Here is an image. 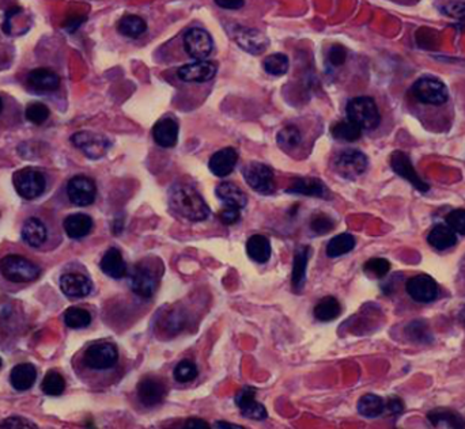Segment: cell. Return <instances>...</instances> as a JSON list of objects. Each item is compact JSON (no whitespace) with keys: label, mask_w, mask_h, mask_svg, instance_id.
<instances>
[{"label":"cell","mask_w":465,"mask_h":429,"mask_svg":"<svg viewBox=\"0 0 465 429\" xmlns=\"http://www.w3.org/2000/svg\"><path fill=\"white\" fill-rule=\"evenodd\" d=\"M355 248V238L351 234H339L333 237L326 245V256L330 258L340 257L350 253Z\"/></svg>","instance_id":"cell-33"},{"label":"cell","mask_w":465,"mask_h":429,"mask_svg":"<svg viewBox=\"0 0 465 429\" xmlns=\"http://www.w3.org/2000/svg\"><path fill=\"white\" fill-rule=\"evenodd\" d=\"M406 335L411 341L420 343H430L434 337L428 329V326L426 325V322L423 321H413L411 323L407 325L406 328Z\"/></svg>","instance_id":"cell-41"},{"label":"cell","mask_w":465,"mask_h":429,"mask_svg":"<svg viewBox=\"0 0 465 429\" xmlns=\"http://www.w3.org/2000/svg\"><path fill=\"white\" fill-rule=\"evenodd\" d=\"M71 141L90 159L102 158L110 147V141L103 134H98L89 130L74 133L71 136Z\"/></svg>","instance_id":"cell-10"},{"label":"cell","mask_w":465,"mask_h":429,"mask_svg":"<svg viewBox=\"0 0 465 429\" xmlns=\"http://www.w3.org/2000/svg\"><path fill=\"white\" fill-rule=\"evenodd\" d=\"M427 419L430 424L437 428H465L464 417L451 409H434L427 413Z\"/></svg>","instance_id":"cell-26"},{"label":"cell","mask_w":465,"mask_h":429,"mask_svg":"<svg viewBox=\"0 0 465 429\" xmlns=\"http://www.w3.org/2000/svg\"><path fill=\"white\" fill-rule=\"evenodd\" d=\"M99 266L102 272L112 279H123L127 276V263L120 250L116 248H110L103 255Z\"/></svg>","instance_id":"cell-27"},{"label":"cell","mask_w":465,"mask_h":429,"mask_svg":"<svg viewBox=\"0 0 465 429\" xmlns=\"http://www.w3.org/2000/svg\"><path fill=\"white\" fill-rule=\"evenodd\" d=\"M358 412L364 417L375 419L385 412V402L375 394H366L358 401Z\"/></svg>","instance_id":"cell-35"},{"label":"cell","mask_w":465,"mask_h":429,"mask_svg":"<svg viewBox=\"0 0 465 429\" xmlns=\"http://www.w3.org/2000/svg\"><path fill=\"white\" fill-rule=\"evenodd\" d=\"M390 270V262L385 258H372L365 262L364 272L375 279L385 277Z\"/></svg>","instance_id":"cell-45"},{"label":"cell","mask_w":465,"mask_h":429,"mask_svg":"<svg viewBox=\"0 0 465 429\" xmlns=\"http://www.w3.org/2000/svg\"><path fill=\"white\" fill-rule=\"evenodd\" d=\"M64 388H66V381H64L63 375L59 374V372L55 371V370L48 371L47 375H46L44 379H43L41 390H43L47 395H50V397H59V395L63 394Z\"/></svg>","instance_id":"cell-40"},{"label":"cell","mask_w":465,"mask_h":429,"mask_svg":"<svg viewBox=\"0 0 465 429\" xmlns=\"http://www.w3.org/2000/svg\"><path fill=\"white\" fill-rule=\"evenodd\" d=\"M64 323L71 329H83L92 323V314L82 307H70L64 312Z\"/></svg>","instance_id":"cell-37"},{"label":"cell","mask_w":465,"mask_h":429,"mask_svg":"<svg viewBox=\"0 0 465 429\" xmlns=\"http://www.w3.org/2000/svg\"><path fill=\"white\" fill-rule=\"evenodd\" d=\"M117 30L121 36H126L128 39H138L147 30V23L138 15H126L119 21Z\"/></svg>","instance_id":"cell-34"},{"label":"cell","mask_w":465,"mask_h":429,"mask_svg":"<svg viewBox=\"0 0 465 429\" xmlns=\"http://www.w3.org/2000/svg\"><path fill=\"white\" fill-rule=\"evenodd\" d=\"M169 206L175 214L190 221H203L210 216V208L200 193L186 183L170 188Z\"/></svg>","instance_id":"cell-1"},{"label":"cell","mask_w":465,"mask_h":429,"mask_svg":"<svg viewBox=\"0 0 465 429\" xmlns=\"http://www.w3.org/2000/svg\"><path fill=\"white\" fill-rule=\"evenodd\" d=\"M446 224L460 235H465V210H455L446 216Z\"/></svg>","instance_id":"cell-47"},{"label":"cell","mask_w":465,"mask_h":429,"mask_svg":"<svg viewBox=\"0 0 465 429\" xmlns=\"http://www.w3.org/2000/svg\"><path fill=\"white\" fill-rule=\"evenodd\" d=\"M186 428L189 429H208V424L204 420L200 419H189L186 421Z\"/></svg>","instance_id":"cell-54"},{"label":"cell","mask_w":465,"mask_h":429,"mask_svg":"<svg viewBox=\"0 0 465 429\" xmlns=\"http://www.w3.org/2000/svg\"><path fill=\"white\" fill-rule=\"evenodd\" d=\"M26 85L36 94H49L60 87V77L49 68H36L28 74Z\"/></svg>","instance_id":"cell-19"},{"label":"cell","mask_w":465,"mask_h":429,"mask_svg":"<svg viewBox=\"0 0 465 429\" xmlns=\"http://www.w3.org/2000/svg\"><path fill=\"white\" fill-rule=\"evenodd\" d=\"M0 272L6 280L17 284H26L40 277L41 269L28 258L10 255L0 261Z\"/></svg>","instance_id":"cell-2"},{"label":"cell","mask_w":465,"mask_h":429,"mask_svg":"<svg viewBox=\"0 0 465 429\" xmlns=\"http://www.w3.org/2000/svg\"><path fill=\"white\" fill-rule=\"evenodd\" d=\"M154 141L164 148H172L179 140V124L173 119H162L152 128Z\"/></svg>","instance_id":"cell-22"},{"label":"cell","mask_w":465,"mask_h":429,"mask_svg":"<svg viewBox=\"0 0 465 429\" xmlns=\"http://www.w3.org/2000/svg\"><path fill=\"white\" fill-rule=\"evenodd\" d=\"M235 405L239 408L241 415L250 420L267 419V409L256 401V390L252 387H244L234 397Z\"/></svg>","instance_id":"cell-17"},{"label":"cell","mask_w":465,"mask_h":429,"mask_svg":"<svg viewBox=\"0 0 465 429\" xmlns=\"http://www.w3.org/2000/svg\"><path fill=\"white\" fill-rule=\"evenodd\" d=\"M427 242L433 249L444 252L456 246L457 235L448 224H435L428 232Z\"/></svg>","instance_id":"cell-23"},{"label":"cell","mask_w":465,"mask_h":429,"mask_svg":"<svg viewBox=\"0 0 465 429\" xmlns=\"http://www.w3.org/2000/svg\"><path fill=\"white\" fill-rule=\"evenodd\" d=\"M333 166L340 177L346 179H355L366 172L369 166V161H368V157L359 150L348 148V150L342 151L336 157Z\"/></svg>","instance_id":"cell-6"},{"label":"cell","mask_w":465,"mask_h":429,"mask_svg":"<svg viewBox=\"0 0 465 429\" xmlns=\"http://www.w3.org/2000/svg\"><path fill=\"white\" fill-rule=\"evenodd\" d=\"M390 168L392 170L400 175L402 178L407 179L419 192L426 193L428 192L430 186L419 177L418 172L414 169L410 157L403 151H395L390 157Z\"/></svg>","instance_id":"cell-15"},{"label":"cell","mask_w":465,"mask_h":429,"mask_svg":"<svg viewBox=\"0 0 465 429\" xmlns=\"http://www.w3.org/2000/svg\"><path fill=\"white\" fill-rule=\"evenodd\" d=\"M168 394L165 383L157 378H144L138 385L139 401L146 408H154L164 402Z\"/></svg>","instance_id":"cell-20"},{"label":"cell","mask_w":465,"mask_h":429,"mask_svg":"<svg viewBox=\"0 0 465 429\" xmlns=\"http://www.w3.org/2000/svg\"><path fill=\"white\" fill-rule=\"evenodd\" d=\"M199 375V371H197V367L193 361L190 360H183L180 361L175 371H173V377L177 382L180 383H188V382H192L193 379H196Z\"/></svg>","instance_id":"cell-43"},{"label":"cell","mask_w":465,"mask_h":429,"mask_svg":"<svg viewBox=\"0 0 465 429\" xmlns=\"http://www.w3.org/2000/svg\"><path fill=\"white\" fill-rule=\"evenodd\" d=\"M242 175L246 183L261 194H271L275 190L274 172L270 166L260 162H249L244 166Z\"/></svg>","instance_id":"cell-7"},{"label":"cell","mask_w":465,"mask_h":429,"mask_svg":"<svg viewBox=\"0 0 465 429\" xmlns=\"http://www.w3.org/2000/svg\"><path fill=\"white\" fill-rule=\"evenodd\" d=\"M277 140H278V143H279V146L283 150L290 151V150L297 148L301 144L302 134H301L299 129L297 128V127L287 126V127H284L278 133Z\"/></svg>","instance_id":"cell-42"},{"label":"cell","mask_w":465,"mask_h":429,"mask_svg":"<svg viewBox=\"0 0 465 429\" xmlns=\"http://www.w3.org/2000/svg\"><path fill=\"white\" fill-rule=\"evenodd\" d=\"M413 97L423 105L441 106L449 99V91L445 83L435 77H422L411 88Z\"/></svg>","instance_id":"cell-4"},{"label":"cell","mask_w":465,"mask_h":429,"mask_svg":"<svg viewBox=\"0 0 465 429\" xmlns=\"http://www.w3.org/2000/svg\"><path fill=\"white\" fill-rule=\"evenodd\" d=\"M12 181L17 193L25 200H34L40 197L47 188L46 175L33 168H26L15 172Z\"/></svg>","instance_id":"cell-5"},{"label":"cell","mask_w":465,"mask_h":429,"mask_svg":"<svg viewBox=\"0 0 465 429\" xmlns=\"http://www.w3.org/2000/svg\"><path fill=\"white\" fill-rule=\"evenodd\" d=\"M407 294L413 301L418 303H430L438 297V286L428 275H418L411 277L406 284Z\"/></svg>","instance_id":"cell-16"},{"label":"cell","mask_w":465,"mask_h":429,"mask_svg":"<svg viewBox=\"0 0 465 429\" xmlns=\"http://www.w3.org/2000/svg\"><path fill=\"white\" fill-rule=\"evenodd\" d=\"M131 290L141 298H151L158 288V276L154 266L139 262L134 266L130 276Z\"/></svg>","instance_id":"cell-9"},{"label":"cell","mask_w":465,"mask_h":429,"mask_svg":"<svg viewBox=\"0 0 465 429\" xmlns=\"http://www.w3.org/2000/svg\"><path fill=\"white\" fill-rule=\"evenodd\" d=\"M444 12L452 18H459V19H464L465 18V1L463 0H457V1H452L448 3L444 7Z\"/></svg>","instance_id":"cell-50"},{"label":"cell","mask_w":465,"mask_h":429,"mask_svg":"<svg viewBox=\"0 0 465 429\" xmlns=\"http://www.w3.org/2000/svg\"><path fill=\"white\" fill-rule=\"evenodd\" d=\"M215 428L242 429V427L226 423V421H218V423H215Z\"/></svg>","instance_id":"cell-55"},{"label":"cell","mask_w":465,"mask_h":429,"mask_svg":"<svg viewBox=\"0 0 465 429\" xmlns=\"http://www.w3.org/2000/svg\"><path fill=\"white\" fill-rule=\"evenodd\" d=\"M60 290L68 298L81 299L92 292L93 284L92 280L85 275L66 273L60 277Z\"/></svg>","instance_id":"cell-18"},{"label":"cell","mask_w":465,"mask_h":429,"mask_svg":"<svg viewBox=\"0 0 465 429\" xmlns=\"http://www.w3.org/2000/svg\"><path fill=\"white\" fill-rule=\"evenodd\" d=\"M184 48L186 53L195 60H206L212 49L214 41L208 32L200 28H192L184 34Z\"/></svg>","instance_id":"cell-13"},{"label":"cell","mask_w":465,"mask_h":429,"mask_svg":"<svg viewBox=\"0 0 465 429\" xmlns=\"http://www.w3.org/2000/svg\"><path fill=\"white\" fill-rule=\"evenodd\" d=\"M37 379V370L32 363H21L11 370L10 382L18 391H26L34 386Z\"/></svg>","instance_id":"cell-24"},{"label":"cell","mask_w":465,"mask_h":429,"mask_svg":"<svg viewBox=\"0 0 465 429\" xmlns=\"http://www.w3.org/2000/svg\"><path fill=\"white\" fill-rule=\"evenodd\" d=\"M117 360V348L113 343H93L86 349L83 355L85 366L97 371H103L115 367Z\"/></svg>","instance_id":"cell-8"},{"label":"cell","mask_w":465,"mask_h":429,"mask_svg":"<svg viewBox=\"0 0 465 429\" xmlns=\"http://www.w3.org/2000/svg\"><path fill=\"white\" fill-rule=\"evenodd\" d=\"M67 196L77 207L92 206L97 197V186L86 175H75L67 183Z\"/></svg>","instance_id":"cell-11"},{"label":"cell","mask_w":465,"mask_h":429,"mask_svg":"<svg viewBox=\"0 0 465 429\" xmlns=\"http://www.w3.org/2000/svg\"><path fill=\"white\" fill-rule=\"evenodd\" d=\"M1 364H3V363H1V359H0V367H1Z\"/></svg>","instance_id":"cell-58"},{"label":"cell","mask_w":465,"mask_h":429,"mask_svg":"<svg viewBox=\"0 0 465 429\" xmlns=\"http://www.w3.org/2000/svg\"><path fill=\"white\" fill-rule=\"evenodd\" d=\"M215 193H217L218 199L226 207H234V208L242 210L248 204V199H246V194L244 193V190L232 182L219 183L215 189Z\"/></svg>","instance_id":"cell-28"},{"label":"cell","mask_w":465,"mask_h":429,"mask_svg":"<svg viewBox=\"0 0 465 429\" xmlns=\"http://www.w3.org/2000/svg\"><path fill=\"white\" fill-rule=\"evenodd\" d=\"M232 37L241 49L250 54H261L270 45L267 36L253 28L234 26Z\"/></svg>","instance_id":"cell-12"},{"label":"cell","mask_w":465,"mask_h":429,"mask_svg":"<svg viewBox=\"0 0 465 429\" xmlns=\"http://www.w3.org/2000/svg\"><path fill=\"white\" fill-rule=\"evenodd\" d=\"M1 110H3V101H1V98H0V113H1Z\"/></svg>","instance_id":"cell-57"},{"label":"cell","mask_w":465,"mask_h":429,"mask_svg":"<svg viewBox=\"0 0 465 429\" xmlns=\"http://www.w3.org/2000/svg\"><path fill=\"white\" fill-rule=\"evenodd\" d=\"M342 312L340 303L333 297H326L315 307V317L321 322H330Z\"/></svg>","instance_id":"cell-36"},{"label":"cell","mask_w":465,"mask_h":429,"mask_svg":"<svg viewBox=\"0 0 465 429\" xmlns=\"http://www.w3.org/2000/svg\"><path fill=\"white\" fill-rule=\"evenodd\" d=\"M333 227H335V224H333L332 219L324 214L313 216V219L310 221V228L317 235H326L329 231L333 230Z\"/></svg>","instance_id":"cell-46"},{"label":"cell","mask_w":465,"mask_h":429,"mask_svg":"<svg viewBox=\"0 0 465 429\" xmlns=\"http://www.w3.org/2000/svg\"><path fill=\"white\" fill-rule=\"evenodd\" d=\"M404 410V403L400 398L392 397L388 399V402H385V412H388L392 416H399L402 415Z\"/></svg>","instance_id":"cell-52"},{"label":"cell","mask_w":465,"mask_h":429,"mask_svg":"<svg viewBox=\"0 0 465 429\" xmlns=\"http://www.w3.org/2000/svg\"><path fill=\"white\" fill-rule=\"evenodd\" d=\"M218 66L214 61L197 60L179 68L177 77L188 83H206L217 75Z\"/></svg>","instance_id":"cell-14"},{"label":"cell","mask_w":465,"mask_h":429,"mask_svg":"<svg viewBox=\"0 0 465 429\" xmlns=\"http://www.w3.org/2000/svg\"><path fill=\"white\" fill-rule=\"evenodd\" d=\"M25 116H26V120L30 121L32 124L41 126L49 119L50 110L48 109L47 105H44L41 102H34V103H30L26 108Z\"/></svg>","instance_id":"cell-44"},{"label":"cell","mask_w":465,"mask_h":429,"mask_svg":"<svg viewBox=\"0 0 465 429\" xmlns=\"http://www.w3.org/2000/svg\"><path fill=\"white\" fill-rule=\"evenodd\" d=\"M215 3L225 10H238L244 6L245 0H215Z\"/></svg>","instance_id":"cell-53"},{"label":"cell","mask_w":465,"mask_h":429,"mask_svg":"<svg viewBox=\"0 0 465 429\" xmlns=\"http://www.w3.org/2000/svg\"><path fill=\"white\" fill-rule=\"evenodd\" d=\"M46 224L37 217H29L22 227V239L30 248H40L47 241Z\"/></svg>","instance_id":"cell-29"},{"label":"cell","mask_w":465,"mask_h":429,"mask_svg":"<svg viewBox=\"0 0 465 429\" xmlns=\"http://www.w3.org/2000/svg\"><path fill=\"white\" fill-rule=\"evenodd\" d=\"M6 428H37V426H34L33 423H30L26 419H21V417H10L6 419L0 423V429Z\"/></svg>","instance_id":"cell-49"},{"label":"cell","mask_w":465,"mask_h":429,"mask_svg":"<svg viewBox=\"0 0 465 429\" xmlns=\"http://www.w3.org/2000/svg\"><path fill=\"white\" fill-rule=\"evenodd\" d=\"M460 321L465 325V306L464 308L460 311Z\"/></svg>","instance_id":"cell-56"},{"label":"cell","mask_w":465,"mask_h":429,"mask_svg":"<svg viewBox=\"0 0 465 429\" xmlns=\"http://www.w3.org/2000/svg\"><path fill=\"white\" fill-rule=\"evenodd\" d=\"M263 67L266 70V72H268L273 77H281L284 74H287L290 63H288V57L283 53H274L270 54L264 59L263 61Z\"/></svg>","instance_id":"cell-39"},{"label":"cell","mask_w":465,"mask_h":429,"mask_svg":"<svg viewBox=\"0 0 465 429\" xmlns=\"http://www.w3.org/2000/svg\"><path fill=\"white\" fill-rule=\"evenodd\" d=\"M330 133L335 139L342 141H357L362 136V129L359 128L355 123L347 120V121H339L336 123Z\"/></svg>","instance_id":"cell-38"},{"label":"cell","mask_w":465,"mask_h":429,"mask_svg":"<svg viewBox=\"0 0 465 429\" xmlns=\"http://www.w3.org/2000/svg\"><path fill=\"white\" fill-rule=\"evenodd\" d=\"M347 120L355 123L361 129L372 130L381 123V114L377 103L370 97L353 98L346 108Z\"/></svg>","instance_id":"cell-3"},{"label":"cell","mask_w":465,"mask_h":429,"mask_svg":"<svg viewBox=\"0 0 465 429\" xmlns=\"http://www.w3.org/2000/svg\"><path fill=\"white\" fill-rule=\"evenodd\" d=\"M246 253L255 262L264 263L271 257V243L263 235H253L246 242Z\"/></svg>","instance_id":"cell-31"},{"label":"cell","mask_w":465,"mask_h":429,"mask_svg":"<svg viewBox=\"0 0 465 429\" xmlns=\"http://www.w3.org/2000/svg\"><path fill=\"white\" fill-rule=\"evenodd\" d=\"M346 59H347V50H346L344 46H342V45L330 46V49L328 52V60L333 67L343 66L346 63Z\"/></svg>","instance_id":"cell-48"},{"label":"cell","mask_w":465,"mask_h":429,"mask_svg":"<svg viewBox=\"0 0 465 429\" xmlns=\"http://www.w3.org/2000/svg\"><path fill=\"white\" fill-rule=\"evenodd\" d=\"M287 193L304 194L310 197H324L326 194V185L317 178H298L290 188L286 189Z\"/></svg>","instance_id":"cell-30"},{"label":"cell","mask_w":465,"mask_h":429,"mask_svg":"<svg viewBox=\"0 0 465 429\" xmlns=\"http://www.w3.org/2000/svg\"><path fill=\"white\" fill-rule=\"evenodd\" d=\"M237 162H238V152L232 147H226L217 151L211 157L208 168L217 177H228L229 174H232Z\"/></svg>","instance_id":"cell-21"},{"label":"cell","mask_w":465,"mask_h":429,"mask_svg":"<svg viewBox=\"0 0 465 429\" xmlns=\"http://www.w3.org/2000/svg\"><path fill=\"white\" fill-rule=\"evenodd\" d=\"M309 255H310V248L309 246H302L295 253L294 265H293V287L297 291L302 290V287L305 284L306 266H308Z\"/></svg>","instance_id":"cell-32"},{"label":"cell","mask_w":465,"mask_h":429,"mask_svg":"<svg viewBox=\"0 0 465 429\" xmlns=\"http://www.w3.org/2000/svg\"><path fill=\"white\" fill-rule=\"evenodd\" d=\"M66 234L71 239H81L89 235L93 230V219L89 214H74L67 216L63 221Z\"/></svg>","instance_id":"cell-25"},{"label":"cell","mask_w":465,"mask_h":429,"mask_svg":"<svg viewBox=\"0 0 465 429\" xmlns=\"http://www.w3.org/2000/svg\"><path fill=\"white\" fill-rule=\"evenodd\" d=\"M241 210L238 208H234V207H226L221 214H219V219L226 226H232V224H235L239 221L241 219Z\"/></svg>","instance_id":"cell-51"}]
</instances>
